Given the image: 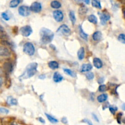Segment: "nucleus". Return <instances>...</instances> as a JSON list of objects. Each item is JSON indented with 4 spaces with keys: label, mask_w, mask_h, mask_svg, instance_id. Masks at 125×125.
<instances>
[{
    "label": "nucleus",
    "mask_w": 125,
    "mask_h": 125,
    "mask_svg": "<svg viewBox=\"0 0 125 125\" xmlns=\"http://www.w3.org/2000/svg\"><path fill=\"white\" fill-rule=\"evenodd\" d=\"M3 68H4L6 72L8 73H10L12 72L13 71V65L10 62H6L5 64H4Z\"/></svg>",
    "instance_id": "nucleus-11"
},
{
    "label": "nucleus",
    "mask_w": 125,
    "mask_h": 125,
    "mask_svg": "<svg viewBox=\"0 0 125 125\" xmlns=\"http://www.w3.org/2000/svg\"><path fill=\"white\" fill-rule=\"evenodd\" d=\"M1 44L4 45H7V46H11L10 42H9L7 40H3L1 42Z\"/></svg>",
    "instance_id": "nucleus-38"
},
{
    "label": "nucleus",
    "mask_w": 125,
    "mask_h": 125,
    "mask_svg": "<svg viewBox=\"0 0 125 125\" xmlns=\"http://www.w3.org/2000/svg\"><path fill=\"white\" fill-rule=\"evenodd\" d=\"M53 15L54 20L58 22H61L64 20V14L61 10H54L53 13Z\"/></svg>",
    "instance_id": "nucleus-7"
},
{
    "label": "nucleus",
    "mask_w": 125,
    "mask_h": 125,
    "mask_svg": "<svg viewBox=\"0 0 125 125\" xmlns=\"http://www.w3.org/2000/svg\"><path fill=\"white\" fill-rule=\"evenodd\" d=\"M104 81V77H100V78L98 79V83L99 84H102Z\"/></svg>",
    "instance_id": "nucleus-42"
},
{
    "label": "nucleus",
    "mask_w": 125,
    "mask_h": 125,
    "mask_svg": "<svg viewBox=\"0 0 125 125\" xmlns=\"http://www.w3.org/2000/svg\"><path fill=\"white\" fill-rule=\"evenodd\" d=\"M123 114L121 112L118 113L116 115V120H117V122L119 124H121V116H122Z\"/></svg>",
    "instance_id": "nucleus-36"
},
{
    "label": "nucleus",
    "mask_w": 125,
    "mask_h": 125,
    "mask_svg": "<svg viewBox=\"0 0 125 125\" xmlns=\"http://www.w3.org/2000/svg\"><path fill=\"white\" fill-rule=\"evenodd\" d=\"M93 65L98 69L101 68L103 67V62H102L101 60L98 58H95L93 59Z\"/></svg>",
    "instance_id": "nucleus-12"
},
{
    "label": "nucleus",
    "mask_w": 125,
    "mask_h": 125,
    "mask_svg": "<svg viewBox=\"0 0 125 125\" xmlns=\"http://www.w3.org/2000/svg\"><path fill=\"white\" fill-rule=\"evenodd\" d=\"M0 30H3V27H1V26H0Z\"/></svg>",
    "instance_id": "nucleus-50"
},
{
    "label": "nucleus",
    "mask_w": 125,
    "mask_h": 125,
    "mask_svg": "<svg viewBox=\"0 0 125 125\" xmlns=\"http://www.w3.org/2000/svg\"><path fill=\"white\" fill-rule=\"evenodd\" d=\"M77 3H80V2L82 1V0H75Z\"/></svg>",
    "instance_id": "nucleus-48"
},
{
    "label": "nucleus",
    "mask_w": 125,
    "mask_h": 125,
    "mask_svg": "<svg viewBox=\"0 0 125 125\" xmlns=\"http://www.w3.org/2000/svg\"><path fill=\"white\" fill-rule=\"evenodd\" d=\"M83 1H84V3L87 4H89L90 2V0H83Z\"/></svg>",
    "instance_id": "nucleus-45"
},
{
    "label": "nucleus",
    "mask_w": 125,
    "mask_h": 125,
    "mask_svg": "<svg viewBox=\"0 0 125 125\" xmlns=\"http://www.w3.org/2000/svg\"><path fill=\"white\" fill-rule=\"evenodd\" d=\"M7 103L11 106H15L17 104V100L15 98H13L12 96H9L8 98V100H7Z\"/></svg>",
    "instance_id": "nucleus-21"
},
{
    "label": "nucleus",
    "mask_w": 125,
    "mask_h": 125,
    "mask_svg": "<svg viewBox=\"0 0 125 125\" xmlns=\"http://www.w3.org/2000/svg\"><path fill=\"white\" fill-rule=\"evenodd\" d=\"M92 38H93V40L96 41V42L100 40L102 38V33L100 31H96L93 33Z\"/></svg>",
    "instance_id": "nucleus-16"
},
{
    "label": "nucleus",
    "mask_w": 125,
    "mask_h": 125,
    "mask_svg": "<svg viewBox=\"0 0 125 125\" xmlns=\"http://www.w3.org/2000/svg\"><path fill=\"white\" fill-rule=\"evenodd\" d=\"M11 125H18L17 123L16 122H12L11 123V124H10Z\"/></svg>",
    "instance_id": "nucleus-46"
},
{
    "label": "nucleus",
    "mask_w": 125,
    "mask_h": 125,
    "mask_svg": "<svg viewBox=\"0 0 125 125\" xmlns=\"http://www.w3.org/2000/svg\"><path fill=\"white\" fill-rule=\"evenodd\" d=\"M36 49L34 45L31 42H26L23 46V52L29 56H33Z\"/></svg>",
    "instance_id": "nucleus-3"
},
{
    "label": "nucleus",
    "mask_w": 125,
    "mask_h": 125,
    "mask_svg": "<svg viewBox=\"0 0 125 125\" xmlns=\"http://www.w3.org/2000/svg\"><path fill=\"white\" fill-rule=\"evenodd\" d=\"M20 3V0H12L9 3V7L11 8H17Z\"/></svg>",
    "instance_id": "nucleus-27"
},
{
    "label": "nucleus",
    "mask_w": 125,
    "mask_h": 125,
    "mask_svg": "<svg viewBox=\"0 0 125 125\" xmlns=\"http://www.w3.org/2000/svg\"><path fill=\"white\" fill-rule=\"evenodd\" d=\"M53 81L54 82H56V83H58V82H60L64 79V77L63 76L60 75L59 73L58 72H55L53 75Z\"/></svg>",
    "instance_id": "nucleus-13"
},
{
    "label": "nucleus",
    "mask_w": 125,
    "mask_h": 125,
    "mask_svg": "<svg viewBox=\"0 0 125 125\" xmlns=\"http://www.w3.org/2000/svg\"><path fill=\"white\" fill-rule=\"evenodd\" d=\"M30 9L31 11L35 13H39L42 9V4L38 2H34L30 6Z\"/></svg>",
    "instance_id": "nucleus-9"
},
{
    "label": "nucleus",
    "mask_w": 125,
    "mask_h": 125,
    "mask_svg": "<svg viewBox=\"0 0 125 125\" xmlns=\"http://www.w3.org/2000/svg\"><path fill=\"white\" fill-rule=\"evenodd\" d=\"M87 19H88V20L90 22L92 23L93 24H95V25L97 24V23H98V19H97L96 17L94 15H88Z\"/></svg>",
    "instance_id": "nucleus-23"
},
{
    "label": "nucleus",
    "mask_w": 125,
    "mask_h": 125,
    "mask_svg": "<svg viewBox=\"0 0 125 125\" xmlns=\"http://www.w3.org/2000/svg\"><path fill=\"white\" fill-rule=\"evenodd\" d=\"M9 38L7 34L3 30H0V38L3 39V40H7V39Z\"/></svg>",
    "instance_id": "nucleus-29"
},
{
    "label": "nucleus",
    "mask_w": 125,
    "mask_h": 125,
    "mask_svg": "<svg viewBox=\"0 0 125 125\" xmlns=\"http://www.w3.org/2000/svg\"><path fill=\"white\" fill-rule=\"evenodd\" d=\"M1 17H3V19H4V20H6V21H8L10 19V17H9V15H8V14L6 12H3L1 14Z\"/></svg>",
    "instance_id": "nucleus-35"
},
{
    "label": "nucleus",
    "mask_w": 125,
    "mask_h": 125,
    "mask_svg": "<svg viewBox=\"0 0 125 125\" xmlns=\"http://www.w3.org/2000/svg\"><path fill=\"white\" fill-rule=\"evenodd\" d=\"M64 72L65 73L66 75H68V76H72V77H76V74L75 73V72L71 70L70 69H68V68H64Z\"/></svg>",
    "instance_id": "nucleus-28"
},
{
    "label": "nucleus",
    "mask_w": 125,
    "mask_h": 125,
    "mask_svg": "<svg viewBox=\"0 0 125 125\" xmlns=\"http://www.w3.org/2000/svg\"><path fill=\"white\" fill-rule=\"evenodd\" d=\"M82 122L85 123L87 124L88 125H93V123H92V121H91L90 120H88V119H87V118H84V120H82Z\"/></svg>",
    "instance_id": "nucleus-37"
},
{
    "label": "nucleus",
    "mask_w": 125,
    "mask_h": 125,
    "mask_svg": "<svg viewBox=\"0 0 125 125\" xmlns=\"http://www.w3.org/2000/svg\"><path fill=\"white\" fill-rule=\"evenodd\" d=\"M62 123H63L64 124H67L68 123V120L67 119L66 117H63L61 119Z\"/></svg>",
    "instance_id": "nucleus-40"
},
{
    "label": "nucleus",
    "mask_w": 125,
    "mask_h": 125,
    "mask_svg": "<svg viewBox=\"0 0 125 125\" xmlns=\"http://www.w3.org/2000/svg\"><path fill=\"white\" fill-rule=\"evenodd\" d=\"M107 95L105 94V93H103V94L100 95H99L97 97V100H98V101L99 103H102L103 102L106 101L107 99Z\"/></svg>",
    "instance_id": "nucleus-19"
},
{
    "label": "nucleus",
    "mask_w": 125,
    "mask_h": 125,
    "mask_svg": "<svg viewBox=\"0 0 125 125\" xmlns=\"http://www.w3.org/2000/svg\"><path fill=\"white\" fill-rule=\"evenodd\" d=\"M79 32L80 36H81V37L82 38V39H84L86 41H87V40H88V34H86V32L84 31V30L82 29L81 26H79Z\"/></svg>",
    "instance_id": "nucleus-15"
},
{
    "label": "nucleus",
    "mask_w": 125,
    "mask_h": 125,
    "mask_svg": "<svg viewBox=\"0 0 125 125\" xmlns=\"http://www.w3.org/2000/svg\"><path fill=\"white\" fill-rule=\"evenodd\" d=\"M107 90V87L106 85L104 84H101L99 86V88H98V90H99V92H105Z\"/></svg>",
    "instance_id": "nucleus-33"
},
{
    "label": "nucleus",
    "mask_w": 125,
    "mask_h": 125,
    "mask_svg": "<svg viewBox=\"0 0 125 125\" xmlns=\"http://www.w3.org/2000/svg\"><path fill=\"white\" fill-rule=\"evenodd\" d=\"M118 40L121 43L125 44V34H120L118 37Z\"/></svg>",
    "instance_id": "nucleus-30"
},
{
    "label": "nucleus",
    "mask_w": 125,
    "mask_h": 125,
    "mask_svg": "<svg viewBox=\"0 0 125 125\" xmlns=\"http://www.w3.org/2000/svg\"><path fill=\"white\" fill-rule=\"evenodd\" d=\"M69 18H70V21H71L72 25H75L76 21V16H75V12H74L73 11H70V12H69Z\"/></svg>",
    "instance_id": "nucleus-22"
},
{
    "label": "nucleus",
    "mask_w": 125,
    "mask_h": 125,
    "mask_svg": "<svg viewBox=\"0 0 125 125\" xmlns=\"http://www.w3.org/2000/svg\"><path fill=\"white\" fill-rule=\"evenodd\" d=\"M92 69V65L90 64H84L81 68V72H88Z\"/></svg>",
    "instance_id": "nucleus-14"
},
{
    "label": "nucleus",
    "mask_w": 125,
    "mask_h": 125,
    "mask_svg": "<svg viewBox=\"0 0 125 125\" xmlns=\"http://www.w3.org/2000/svg\"><path fill=\"white\" fill-rule=\"evenodd\" d=\"M40 40L43 44L47 45L51 43L54 38V34L50 29L43 28L40 31Z\"/></svg>",
    "instance_id": "nucleus-1"
},
{
    "label": "nucleus",
    "mask_w": 125,
    "mask_h": 125,
    "mask_svg": "<svg viewBox=\"0 0 125 125\" xmlns=\"http://www.w3.org/2000/svg\"><path fill=\"white\" fill-rule=\"evenodd\" d=\"M99 17H100L101 23L103 25H105L106 24L107 21L109 20V19H110V15L107 12H103L102 13H99Z\"/></svg>",
    "instance_id": "nucleus-8"
},
{
    "label": "nucleus",
    "mask_w": 125,
    "mask_h": 125,
    "mask_svg": "<svg viewBox=\"0 0 125 125\" xmlns=\"http://www.w3.org/2000/svg\"><path fill=\"white\" fill-rule=\"evenodd\" d=\"M10 55V51L5 47H0V56L9 57Z\"/></svg>",
    "instance_id": "nucleus-10"
},
{
    "label": "nucleus",
    "mask_w": 125,
    "mask_h": 125,
    "mask_svg": "<svg viewBox=\"0 0 125 125\" xmlns=\"http://www.w3.org/2000/svg\"><path fill=\"white\" fill-rule=\"evenodd\" d=\"M51 7L53 9H59L61 8V3L58 1L54 0L51 3Z\"/></svg>",
    "instance_id": "nucleus-20"
},
{
    "label": "nucleus",
    "mask_w": 125,
    "mask_h": 125,
    "mask_svg": "<svg viewBox=\"0 0 125 125\" xmlns=\"http://www.w3.org/2000/svg\"><path fill=\"white\" fill-rule=\"evenodd\" d=\"M92 5L94 8H97V9H101V4L100 1L99 0H92Z\"/></svg>",
    "instance_id": "nucleus-25"
},
{
    "label": "nucleus",
    "mask_w": 125,
    "mask_h": 125,
    "mask_svg": "<svg viewBox=\"0 0 125 125\" xmlns=\"http://www.w3.org/2000/svg\"><path fill=\"white\" fill-rule=\"evenodd\" d=\"M86 76L88 80H92L94 78V74H93V73L91 72V71H88Z\"/></svg>",
    "instance_id": "nucleus-32"
},
{
    "label": "nucleus",
    "mask_w": 125,
    "mask_h": 125,
    "mask_svg": "<svg viewBox=\"0 0 125 125\" xmlns=\"http://www.w3.org/2000/svg\"><path fill=\"white\" fill-rule=\"evenodd\" d=\"M46 77V76L45 75H40L39 77H38V78L39 79H45Z\"/></svg>",
    "instance_id": "nucleus-43"
},
{
    "label": "nucleus",
    "mask_w": 125,
    "mask_h": 125,
    "mask_svg": "<svg viewBox=\"0 0 125 125\" xmlns=\"http://www.w3.org/2000/svg\"><path fill=\"white\" fill-rule=\"evenodd\" d=\"M57 32H58V34H59L62 36L68 37V36H70L71 35V31L67 25H62L58 29Z\"/></svg>",
    "instance_id": "nucleus-4"
},
{
    "label": "nucleus",
    "mask_w": 125,
    "mask_h": 125,
    "mask_svg": "<svg viewBox=\"0 0 125 125\" xmlns=\"http://www.w3.org/2000/svg\"><path fill=\"white\" fill-rule=\"evenodd\" d=\"M48 66L52 70H56L59 68V64L57 61L55 60H53V61H50L48 63Z\"/></svg>",
    "instance_id": "nucleus-18"
},
{
    "label": "nucleus",
    "mask_w": 125,
    "mask_h": 125,
    "mask_svg": "<svg viewBox=\"0 0 125 125\" xmlns=\"http://www.w3.org/2000/svg\"><path fill=\"white\" fill-rule=\"evenodd\" d=\"M88 11V9L85 6H82L79 9V14L80 15H85Z\"/></svg>",
    "instance_id": "nucleus-24"
},
{
    "label": "nucleus",
    "mask_w": 125,
    "mask_h": 125,
    "mask_svg": "<svg viewBox=\"0 0 125 125\" xmlns=\"http://www.w3.org/2000/svg\"><path fill=\"white\" fill-rule=\"evenodd\" d=\"M38 120L40 121V122L42 123H45V121L44 119L42 118V117H38Z\"/></svg>",
    "instance_id": "nucleus-41"
},
{
    "label": "nucleus",
    "mask_w": 125,
    "mask_h": 125,
    "mask_svg": "<svg viewBox=\"0 0 125 125\" xmlns=\"http://www.w3.org/2000/svg\"><path fill=\"white\" fill-rule=\"evenodd\" d=\"M9 113V110L8 109L4 107H0V114H8Z\"/></svg>",
    "instance_id": "nucleus-34"
},
{
    "label": "nucleus",
    "mask_w": 125,
    "mask_h": 125,
    "mask_svg": "<svg viewBox=\"0 0 125 125\" xmlns=\"http://www.w3.org/2000/svg\"><path fill=\"white\" fill-rule=\"evenodd\" d=\"M92 116H93V119H94L96 121H97V122H99V119H98V116H96V115H95L94 113H92Z\"/></svg>",
    "instance_id": "nucleus-39"
},
{
    "label": "nucleus",
    "mask_w": 125,
    "mask_h": 125,
    "mask_svg": "<svg viewBox=\"0 0 125 125\" xmlns=\"http://www.w3.org/2000/svg\"><path fill=\"white\" fill-rule=\"evenodd\" d=\"M19 14L22 17H28L31 14L30 8L26 6H21L19 8Z\"/></svg>",
    "instance_id": "nucleus-5"
},
{
    "label": "nucleus",
    "mask_w": 125,
    "mask_h": 125,
    "mask_svg": "<svg viewBox=\"0 0 125 125\" xmlns=\"http://www.w3.org/2000/svg\"><path fill=\"white\" fill-rule=\"evenodd\" d=\"M122 122L123 123L125 124V118L123 119V120H122Z\"/></svg>",
    "instance_id": "nucleus-49"
},
{
    "label": "nucleus",
    "mask_w": 125,
    "mask_h": 125,
    "mask_svg": "<svg viewBox=\"0 0 125 125\" xmlns=\"http://www.w3.org/2000/svg\"><path fill=\"white\" fill-rule=\"evenodd\" d=\"M37 67H38V64L36 62H32L29 64L26 67V71L23 75L25 76L24 78H30L34 76L37 71Z\"/></svg>",
    "instance_id": "nucleus-2"
},
{
    "label": "nucleus",
    "mask_w": 125,
    "mask_h": 125,
    "mask_svg": "<svg viewBox=\"0 0 125 125\" xmlns=\"http://www.w3.org/2000/svg\"><path fill=\"white\" fill-rule=\"evenodd\" d=\"M77 58L80 60H82L85 56V49L83 47H81L77 51Z\"/></svg>",
    "instance_id": "nucleus-17"
},
{
    "label": "nucleus",
    "mask_w": 125,
    "mask_h": 125,
    "mask_svg": "<svg viewBox=\"0 0 125 125\" xmlns=\"http://www.w3.org/2000/svg\"><path fill=\"white\" fill-rule=\"evenodd\" d=\"M124 2H125V0H124Z\"/></svg>",
    "instance_id": "nucleus-51"
},
{
    "label": "nucleus",
    "mask_w": 125,
    "mask_h": 125,
    "mask_svg": "<svg viewBox=\"0 0 125 125\" xmlns=\"http://www.w3.org/2000/svg\"><path fill=\"white\" fill-rule=\"evenodd\" d=\"M45 115H46V116H47V118H48V120H49V121H50L51 123L55 124V123H57L59 121H58V119H56V118H54V116H51V115H49V114H47V113H45Z\"/></svg>",
    "instance_id": "nucleus-26"
},
{
    "label": "nucleus",
    "mask_w": 125,
    "mask_h": 125,
    "mask_svg": "<svg viewBox=\"0 0 125 125\" xmlns=\"http://www.w3.org/2000/svg\"><path fill=\"white\" fill-rule=\"evenodd\" d=\"M20 33L24 37H28L29 36H30L31 35V34L32 33V29L31 28V27L28 25H26V26H23L22 28H21L20 30Z\"/></svg>",
    "instance_id": "nucleus-6"
},
{
    "label": "nucleus",
    "mask_w": 125,
    "mask_h": 125,
    "mask_svg": "<svg viewBox=\"0 0 125 125\" xmlns=\"http://www.w3.org/2000/svg\"><path fill=\"white\" fill-rule=\"evenodd\" d=\"M3 79H2L1 77H0V88H1V87H2V85H3Z\"/></svg>",
    "instance_id": "nucleus-44"
},
{
    "label": "nucleus",
    "mask_w": 125,
    "mask_h": 125,
    "mask_svg": "<svg viewBox=\"0 0 125 125\" xmlns=\"http://www.w3.org/2000/svg\"><path fill=\"white\" fill-rule=\"evenodd\" d=\"M122 108L124 110H125V104H123L122 106Z\"/></svg>",
    "instance_id": "nucleus-47"
},
{
    "label": "nucleus",
    "mask_w": 125,
    "mask_h": 125,
    "mask_svg": "<svg viewBox=\"0 0 125 125\" xmlns=\"http://www.w3.org/2000/svg\"><path fill=\"white\" fill-rule=\"evenodd\" d=\"M109 108L110 112H111L112 114H113V115H115V112H116V110H118L117 107H116L115 106H109Z\"/></svg>",
    "instance_id": "nucleus-31"
}]
</instances>
